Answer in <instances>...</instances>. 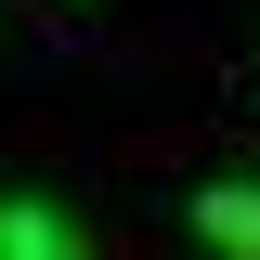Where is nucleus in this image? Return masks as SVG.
Segmentation results:
<instances>
[{
  "mask_svg": "<svg viewBox=\"0 0 260 260\" xmlns=\"http://www.w3.org/2000/svg\"><path fill=\"white\" fill-rule=\"evenodd\" d=\"M182 221L208 234V247H221V260H260V182H208V195H195V208H182Z\"/></svg>",
  "mask_w": 260,
  "mask_h": 260,
  "instance_id": "1",
  "label": "nucleus"
},
{
  "mask_svg": "<svg viewBox=\"0 0 260 260\" xmlns=\"http://www.w3.org/2000/svg\"><path fill=\"white\" fill-rule=\"evenodd\" d=\"M0 260H91V247H78V221H65V208L13 195V208H0Z\"/></svg>",
  "mask_w": 260,
  "mask_h": 260,
  "instance_id": "2",
  "label": "nucleus"
}]
</instances>
